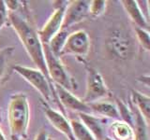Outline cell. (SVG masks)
I'll return each instance as SVG.
<instances>
[{
  "mask_svg": "<svg viewBox=\"0 0 150 140\" xmlns=\"http://www.w3.org/2000/svg\"><path fill=\"white\" fill-rule=\"evenodd\" d=\"M12 51L13 48H5L4 50H0V78H2L5 69H6L8 57L11 55Z\"/></svg>",
  "mask_w": 150,
  "mask_h": 140,
  "instance_id": "cell-23",
  "label": "cell"
},
{
  "mask_svg": "<svg viewBox=\"0 0 150 140\" xmlns=\"http://www.w3.org/2000/svg\"><path fill=\"white\" fill-rule=\"evenodd\" d=\"M58 5H54L55 10L52 14L50 19L42 27V29L39 31L38 36L42 44L48 45L50 40L62 29V24L64 21V15L69 2L68 1H57Z\"/></svg>",
  "mask_w": 150,
  "mask_h": 140,
  "instance_id": "cell-7",
  "label": "cell"
},
{
  "mask_svg": "<svg viewBox=\"0 0 150 140\" xmlns=\"http://www.w3.org/2000/svg\"><path fill=\"white\" fill-rule=\"evenodd\" d=\"M48 140H57V139H55V138H54V137H49V136H48Z\"/></svg>",
  "mask_w": 150,
  "mask_h": 140,
  "instance_id": "cell-29",
  "label": "cell"
},
{
  "mask_svg": "<svg viewBox=\"0 0 150 140\" xmlns=\"http://www.w3.org/2000/svg\"><path fill=\"white\" fill-rule=\"evenodd\" d=\"M69 123L75 140H96L90 131L86 127V125L81 120L73 119L69 120Z\"/></svg>",
  "mask_w": 150,
  "mask_h": 140,
  "instance_id": "cell-18",
  "label": "cell"
},
{
  "mask_svg": "<svg viewBox=\"0 0 150 140\" xmlns=\"http://www.w3.org/2000/svg\"><path fill=\"white\" fill-rule=\"evenodd\" d=\"M66 8L62 29H68L72 25L84 21L89 15V7L91 1L76 0L69 2Z\"/></svg>",
  "mask_w": 150,
  "mask_h": 140,
  "instance_id": "cell-9",
  "label": "cell"
},
{
  "mask_svg": "<svg viewBox=\"0 0 150 140\" xmlns=\"http://www.w3.org/2000/svg\"><path fill=\"white\" fill-rule=\"evenodd\" d=\"M107 6V1L104 0H94L91 1L90 7H89V15L92 17H98L105 12Z\"/></svg>",
  "mask_w": 150,
  "mask_h": 140,
  "instance_id": "cell-21",
  "label": "cell"
},
{
  "mask_svg": "<svg viewBox=\"0 0 150 140\" xmlns=\"http://www.w3.org/2000/svg\"><path fill=\"white\" fill-rule=\"evenodd\" d=\"M30 120L27 96L17 93L11 97L8 108V120L11 140H25Z\"/></svg>",
  "mask_w": 150,
  "mask_h": 140,
  "instance_id": "cell-2",
  "label": "cell"
},
{
  "mask_svg": "<svg viewBox=\"0 0 150 140\" xmlns=\"http://www.w3.org/2000/svg\"><path fill=\"white\" fill-rule=\"evenodd\" d=\"M13 70L25 78L28 83L31 84L32 87L35 88L42 95L44 100H46L47 102L53 100L55 103H58V105L60 106L54 92L53 84L48 80V78L45 77V75L41 71H40L39 69H34L31 67L23 66V65H15L13 67ZM62 110L64 111L63 107Z\"/></svg>",
  "mask_w": 150,
  "mask_h": 140,
  "instance_id": "cell-4",
  "label": "cell"
},
{
  "mask_svg": "<svg viewBox=\"0 0 150 140\" xmlns=\"http://www.w3.org/2000/svg\"><path fill=\"white\" fill-rule=\"evenodd\" d=\"M35 140H48V134L45 131H41L37 134Z\"/></svg>",
  "mask_w": 150,
  "mask_h": 140,
  "instance_id": "cell-25",
  "label": "cell"
},
{
  "mask_svg": "<svg viewBox=\"0 0 150 140\" xmlns=\"http://www.w3.org/2000/svg\"><path fill=\"white\" fill-rule=\"evenodd\" d=\"M116 107H117V109H118L120 119L123 120L124 123L129 124L130 127H132L133 126V116H132V113L128 109L127 106L121 100L117 99Z\"/></svg>",
  "mask_w": 150,
  "mask_h": 140,
  "instance_id": "cell-20",
  "label": "cell"
},
{
  "mask_svg": "<svg viewBox=\"0 0 150 140\" xmlns=\"http://www.w3.org/2000/svg\"><path fill=\"white\" fill-rule=\"evenodd\" d=\"M121 3L123 5L127 13L129 14L131 21L137 25V27L147 30L148 22L146 18L144 15L142 9L139 7L138 1H134V0H123V1H121Z\"/></svg>",
  "mask_w": 150,
  "mask_h": 140,
  "instance_id": "cell-12",
  "label": "cell"
},
{
  "mask_svg": "<svg viewBox=\"0 0 150 140\" xmlns=\"http://www.w3.org/2000/svg\"><path fill=\"white\" fill-rule=\"evenodd\" d=\"M111 137L112 140H132L134 139V131L132 127L124 121H115L110 126Z\"/></svg>",
  "mask_w": 150,
  "mask_h": 140,
  "instance_id": "cell-14",
  "label": "cell"
},
{
  "mask_svg": "<svg viewBox=\"0 0 150 140\" xmlns=\"http://www.w3.org/2000/svg\"><path fill=\"white\" fill-rule=\"evenodd\" d=\"M69 35V33L68 29H61L49 42L48 46L50 50L57 57H59L61 53H62L64 45L66 43V40H67Z\"/></svg>",
  "mask_w": 150,
  "mask_h": 140,
  "instance_id": "cell-17",
  "label": "cell"
},
{
  "mask_svg": "<svg viewBox=\"0 0 150 140\" xmlns=\"http://www.w3.org/2000/svg\"><path fill=\"white\" fill-rule=\"evenodd\" d=\"M43 46V52L46 63V68L48 71V75L54 84H57L67 90H70L73 88V83L71 78H69L66 69L63 66L62 63L59 60V57L55 56L49 46L46 44H42Z\"/></svg>",
  "mask_w": 150,
  "mask_h": 140,
  "instance_id": "cell-5",
  "label": "cell"
},
{
  "mask_svg": "<svg viewBox=\"0 0 150 140\" xmlns=\"http://www.w3.org/2000/svg\"><path fill=\"white\" fill-rule=\"evenodd\" d=\"M43 110L46 115V118L49 120L51 124L58 132L63 134L69 140H75L71 127H70L69 120H68V119L62 113H60V112L51 108V107L47 106H43Z\"/></svg>",
  "mask_w": 150,
  "mask_h": 140,
  "instance_id": "cell-11",
  "label": "cell"
},
{
  "mask_svg": "<svg viewBox=\"0 0 150 140\" xmlns=\"http://www.w3.org/2000/svg\"><path fill=\"white\" fill-rule=\"evenodd\" d=\"M89 49L90 40L88 34L83 30H78L69 35L61 55L71 54L78 57H83L88 53Z\"/></svg>",
  "mask_w": 150,
  "mask_h": 140,
  "instance_id": "cell-8",
  "label": "cell"
},
{
  "mask_svg": "<svg viewBox=\"0 0 150 140\" xmlns=\"http://www.w3.org/2000/svg\"><path fill=\"white\" fill-rule=\"evenodd\" d=\"M90 107L91 111L96 112V113L102 115L107 118H112L114 120H120V115L116 106L111 104L108 102H94L87 104Z\"/></svg>",
  "mask_w": 150,
  "mask_h": 140,
  "instance_id": "cell-15",
  "label": "cell"
},
{
  "mask_svg": "<svg viewBox=\"0 0 150 140\" xmlns=\"http://www.w3.org/2000/svg\"><path fill=\"white\" fill-rule=\"evenodd\" d=\"M0 140H7V139H6V136H5L4 134H3V132H2L1 128H0Z\"/></svg>",
  "mask_w": 150,
  "mask_h": 140,
  "instance_id": "cell-26",
  "label": "cell"
},
{
  "mask_svg": "<svg viewBox=\"0 0 150 140\" xmlns=\"http://www.w3.org/2000/svg\"><path fill=\"white\" fill-rule=\"evenodd\" d=\"M87 78H86V92L83 99L86 104L98 102L108 94V90L101 75L91 65L86 64Z\"/></svg>",
  "mask_w": 150,
  "mask_h": 140,
  "instance_id": "cell-6",
  "label": "cell"
},
{
  "mask_svg": "<svg viewBox=\"0 0 150 140\" xmlns=\"http://www.w3.org/2000/svg\"><path fill=\"white\" fill-rule=\"evenodd\" d=\"M8 20V10L3 0H0V31Z\"/></svg>",
  "mask_w": 150,
  "mask_h": 140,
  "instance_id": "cell-24",
  "label": "cell"
},
{
  "mask_svg": "<svg viewBox=\"0 0 150 140\" xmlns=\"http://www.w3.org/2000/svg\"><path fill=\"white\" fill-rule=\"evenodd\" d=\"M54 90L57 97L60 106L70 110L77 111L78 113H87L89 114L91 112L90 107L87 104L83 103L82 100H80L75 95H73L69 90L61 87L57 84H54Z\"/></svg>",
  "mask_w": 150,
  "mask_h": 140,
  "instance_id": "cell-10",
  "label": "cell"
},
{
  "mask_svg": "<svg viewBox=\"0 0 150 140\" xmlns=\"http://www.w3.org/2000/svg\"><path fill=\"white\" fill-rule=\"evenodd\" d=\"M135 32H136V36H137V39L140 42L141 46L146 50H150V36H149L148 31L142 29V28L136 27Z\"/></svg>",
  "mask_w": 150,
  "mask_h": 140,
  "instance_id": "cell-22",
  "label": "cell"
},
{
  "mask_svg": "<svg viewBox=\"0 0 150 140\" xmlns=\"http://www.w3.org/2000/svg\"><path fill=\"white\" fill-rule=\"evenodd\" d=\"M135 114V128H134V140H148L147 123H145L143 116L137 109L134 111Z\"/></svg>",
  "mask_w": 150,
  "mask_h": 140,
  "instance_id": "cell-19",
  "label": "cell"
},
{
  "mask_svg": "<svg viewBox=\"0 0 150 140\" xmlns=\"http://www.w3.org/2000/svg\"><path fill=\"white\" fill-rule=\"evenodd\" d=\"M79 117L81 119V121L90 131V133L93 134V136L95 137L96 140L104 139L103 129L100 119L87 113H79Z\"/></svg>",
  "mask_w": 150,
  "mask_h": 140,
  "instance_id": "cell-13",
  "label": "cell"
},
{
  "mask_svg": "<svg viewBox=\"0 0 150 140\" xmlns=\"http://www.w3.org/2000/svg\"><path fill=\"white\" fill-rule=\"evenodd\" d=\"M8 20L11 21L13 29L17 33V36L20 38L23 46L25 47L32 62L36 64V66L40 71L45 75L48 80L53 84L46 68L43 46L40 40L38 33L34 30V28L32 27L30 23L16 11H8Z\"/></svg>",
  "mask_w": 150,
  "mask_h": 140,
  "instance_id": "cell-1",
  "label": "cell"
},
{
  "mask_svg": "<svg viewBox=\"0 0 150 140\" xmlns=\"http://www.w3.org/2000/svg\"><path fill=\"white\" fill-rule=\"evenodd\" d=\"M131 98L136 106V109L143 116L145 123H148L150 118V98L137 91L131 92Z\"/></svg>",
  "mask_w": 150,
  "mask_h": 140,
  "instance_id": "cell-16",
  "label": "cell"
},
{
  "mask_svg": "<svg viewBox=\"0 0 150 140\" xmlns=\"http://www.w3.org/2000/svg\"><path fill=\"white\" fill-rule=\"evenodd\" d=\"M103 140H112L111 137H109V136H106V137H104V139H103Z\"/></svg>",
  "mask_w": 150,
  "mask_h": 140,
  "instance_id": "cell-27",
  "label": "cell"
},
{
  "mask_svg": "<svg viewBox=\"0 0 150 140\" xmlns=\"http://www.w3.org/2000/svg\"><path fill=\"white\" fill-rule=\"evenodd\" d=\"M2 121V114H1V109H0V123Z\"/></svg>",
  "mask_w": 150,
  "mask_h": 140,
  "instance_id": "cell-28",
  "label": "cell"
},
{
  "mask_svg": "<svg viewBox=\"0 0 150 140\" xmlns=\"http://www.w3.org/2000/svg\"><path fill=\"white\" fill-rule=\"evenodd\" d=\"M105 44L109 54L117 60H130L136 53L134 38L125 26L119 25L112 28L107 36Z\"/></svg>",
  "mask_w": 150,
  "mask_h": 140,
  "instance_id": "cell-3",
  "label": "cell"
}]
</instances>
